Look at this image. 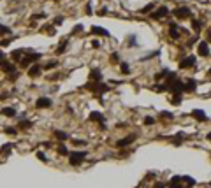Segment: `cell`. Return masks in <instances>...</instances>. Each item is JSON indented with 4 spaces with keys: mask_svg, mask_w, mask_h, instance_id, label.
<instances>
[{
    "mask_svg": "<svg viewBox=\"0 0 211 188\" xmlns=\"http://www.w3.org/2000/svg\"><path fill=\"white\" fill-rule=\"evenodd\" d=\"M86 88H90V91L97 93L98 97H100L102 93H106V91L111 90V86H109V84H106V83H102V81H98V83H93V81H91L90 84H86ZM100 98H102V97H100Z\"/></svg>",
    "mask_w": 211,
    "mask_h": 188,
    "instance_id": "1",
    "label": "cell"
},
{
    "mask_svg": "<svg viewBox=\"0 0 211 188\" xmlns=\"http://www.w3.org/2000/svg\"><path fill=\"white\" fill-rule=\"evenodd\" d=\"M172 14H174L176 18H180V20H185V18H190V16H192V11H190V7L180 6L172 11Z\"/></svg>",
    "mask_w": 211,
    "mask_h": 188,
    "instance_id": "2",
    "label": "cell"
},
{
    "mask_svg": "<svg viewBox=\"0 0 211 188\" xmlns=\"http://www.w3.org/2000/svg\"><path fill=\"white\" fill-rule=\"evenodd\" d=\"M88 157L86 151H74V153H69V158H70V164L72 165H77V164H81Z\"/></svg>",
    "mask_w": 211,
    "mask_h": 188,
    "instance_id": "3",
    "label": "cell"
},
{
    "mask_svg": "<svg viewBox=\"0 0 211 188\" xmlns=\"http://www.w3.org/2000/svg\"><path fill=\"white\" fill-rule=\"evenodd\" d=\"M167 14H169V7L167 6H160L155 13H151V20L158 21V20H162V18H165Z\"/></svg>",
    "mask_w": 211,
    "mask_h": 188,
    "instance_id": "4",
    "label": "cell"
},
{
    "mask_svg": "<svg viewBox=\"0 0 211 188\" xmlns=\"http://www.w3.org/2000/svg\"><path fill=\"white\" fill-rule=\"evenodd\" d=\"M197 62V58L194 55H190V56H185L181 62H180V69H190V67H194Z\"/></svg>",
    "mask_w": 211,
    "mask_h": 188,
    "instance_id": "5",
    "label": "cell"
},
{
    "mask_svg": "<svg viewBox=\"0 0 211 188\" xmlns=\"http://www.w3.org/2000/svg\"><path fill=\"white\" fill-rule=\"evenodd\" d=\"M197 53L201 56H209V42L199 41V44H197Z\"/></svg>",
    "mask_w": 211,
    "mask_h": 188,
    "instance_id": "6",
    "label": "cell"
},
{
    "mask_svg": "<svg viewBox=\"0 0 211 188\" xmlns=\"http://www.w3.org/2000/svg\"><path fill=\"white\" fill-rule=\"evenodd\" d=\"M51 98H48V97H39L37 100H35V107L37 109H46V107H51Z\"/></svg>",
    "mask_w": 211,
    "mask_h": 188,
    "instance_id": "7",
    "label": "cell"
},
{
    "mask_svg": "<svg viewBox=\"0 0 211 188\" xmlns=\"http://www.w3.org/2000/svg\"><path fill=\"white\" fill-rule=\"evenodd\" d=\"M0 69L4 70L6 74H9V76H11V74H16V65H14L13 62H7V60H4V62H2Z\"/></svg>",
    "mask_w": 211,
    "mask_h": 188,
    "instance_id": "8",
    "label": "cell"
},
{
    "mask_svg": "<svg viewBox=\"0 0 211 188\" xmlns=\"http://www.w3.org/2000/svg\"><path fill=\"white\" fill-rule=\"evenodd\" d=\"M192 118H195L197 121H208V114H206V112L202 111V109H194V111H192Z\"/></svg>",
    "mask_w": 211,
    "mask_h": 188,
    "instance_id": "9",
    "label": "cell"
},
{
    "mask_svg": "<svg viewBox=\"0 0 211 188\" xmlns=\"http://www.w3.org/2000/svg\"><path fill=\"white\" fill-rule=\"evenodd\" d=\"M90 32L91 34H95V35H100V37H111L109 30H106V28H102V27H91Z\"/></svg>",
    "mask_w": 211,
    "mask_h": 188,
    "instance_id": "10",
    "label": "cell"
},
{
    "mask_svg": "<svg viewBox=\"0 0 211 188\" xmlns=\"http://www.w3.org/2000/svg\"><path fill=\"white\" fill-rule=\"evenodd\" d=\"M41 70H42L41 65H39V63H34V65L28 67V76L30 77H37L39 74H41Z\"/></svg>",
    "mask_w": 211,
    "mask_h": 188,
    "instance_id": "11",
    "label": "cell"
},
{
    "mask_svg": "<svg viewBox=\"0 0 211 188\" xmlns=\"http://www.w3.org/2000/svg\"><path fill=\"white\" fill-rule=\"evenodd\" d=\"M197 90V81L195 79H188L185 83V93H194Z\"/></svg>",
    "mask_w": 211,
    "mask_h": 188,
    "instance_id": "12",
    "label": "cell"
},
{
    "mask_svg": "<svg viewBox=\"0 0 211 188\" xmlns=\"http://www.w3.org/2000/svg\"><path fill=\"white\" fill-rule=\"evenodd\" d=\"M134 141H135V135H128V137L120 139L118 142H116V146H118V148H125V146H128V144H132Z\"/></svg>",
    "mask_w": 211,
    "mask_h": 188,
    "instance_id": "13",
    "label": "cell"
},
{
    "mask_svg": "<svg viewBox=\"0 0 211 188\" xmlns=\"http://www.w3.org/2000/svg\"><path fill=\"white\" fill-rule=\"evenodd\" d=\"M90 79L93 81V83L102 81V72H100V69H91L90 70Z\"/></svg>",
    "mask_w": 211,
    "mask_h": 188,
    "instance_id": "14",
    "label": "cell"
},
{
    "mask_svg": "<svg viewBox=\"0 0 211 188\" xmlns=\"http://www.w3.org/2000/svg\"><path fill=\"white\" fill-rule=\"evenodd\" d=\"M180 30H181L180 27H176L174 23H171V27H169V35H171L172 39H180Z\"/></svg>",
    "mask_w": 211,
    "mask_h": 188,
    "instance_id": "15",
    "label": "cell"
},
{
    "mask_svg": "<svg viewBox=\"0 0 211 188\" xmlns=\"http://www.w3.org/2000/svg\"><path fill=\"white\" fill-rule=\"evenodd\" d=\"M90 121H97V123L104 121V116H102V112H98V111L90 112Z\"/></svg>",
    "mask_w": 211,
    "mask_h": 188,
    "instance_id": "16",
    "label": "cell"
},
{
    "mask_svg": "<svg viewBox=\"0 0 211 188\" xmlns=\"http://www.w3.org/2000/svg\"><path fill=\"white\" fill-rule=\"evenodd\" d=\"M32 125H34V123H32L30 120H25V118H21V120H20V123H18V127H20L21 130H28V128H30Z\"/></svg>",
    "mask_w": 211,
    "mask_h": 188,
    "instance_id": "17",
    "label": "cell"
},
{
    "mask_svg": "<svg viewBox=\"0 0 211 188\" xmlns=\"http://www.w3.org/2000/svg\"><path fill=\"white\" fill-rule=\"evenodd\" d=\"M25 53H27V49H16V51H13V53H11V58H13V60H18V62H20V60H21V56L25 55Z\"/></svg>",
    "mask_w": 211,
    "mask_h": 188,
    "instance_id": "18",
    "label": "cell"
},
{
    "mask_svg": "<svg viewBox=\"0 0 211 188\" xmlns=\"http://www.w3.org/2000/svg\"><path fill=\"white\" fill-rule=\"evenodd\" d=\"M55 137L58 141H67V139H69V134L63 132V130H55Z\"/></svg>",
    "mask_w": 211,
    "mask_h": 188,
    "instance_id": "19",
    "label": "cell"
},
{
    "mask_svg": "<svg viewBox=\"0 0 211 188\" xmlns=\"http://www.w3.org/2000/svg\"><path fill=\"white\" fill-rule=\"evenodd\" d=\"M67 44H69V41H67V39H63V41L58 44V49H56V53H58V55H62L63 51L67 49Z\"/></svg>",
    "mask_w": 211,
    "mask_h": 188,
    "instance_id": "20",
    "label": "cell"
},
{
    "mask_svg": "<svg viewBox=\"0 0 211 188\" xmlns=\"http://www.w3.org/2000/svg\"><path fill=\"white\" fill-rule=\"evenodd\" d=\"M13 34V30L7 27V25H0V37H4V35H9Z\"/></svg>",
    "mask_w": 211,
    "mask_h": 188,
    "instance_id": "21",
    "label": "cell"
},
{
    "mask_svg": "<svg viewBox=\"0 0 211 188\" xmlns=\"http://www.w3.org/2000/svg\"><path fill=\"white\" fill-rule=\"evenodd\" d=\"M0 112H2L4 116H16V111H14L13 107H4Z\"/></svg>",
    "mask_w": 211,
    "mask_h": 188,
    "instance_id": "22",
    "label": "cell"
},
{
    "mask_svg": "<svg viewBox=\"0 0 211 188\" xmlns=\"http://www.w3.org/2000/svg\"><path fill=\"white\" fill-rule=\"evenodd\" d=\"M169 76V70H162V72H157V74H155V81H160V79H164V77H167Z\"/></svg>",
    "mask_w": 211,
    "mask_h": 188,
    "instance_id": "23",
    "label": "cell"
},
{
    "mask_svg": "<svg viewBox=\"0 0 211 188\" xmlns=\"http://www.w3.org/2000/svg\"><path fill=\"white\" fill-rule=\"evenodd\" d=\"M109 62H111V63H120V53H118V51L111 53V56H109Z\"/></svg>",
    "mask_w": 211,
    "mask_h": 188,
    "instance_id": "24",
    "label": "cell"
},
{
    "mask_svg": "<svg viewBox=\"0 0 211 188\" xmlns=\"http://www.w3.org/2000/svg\"><path fill=\"white\" fill-rule=\"evenodd\" d=\"M120 69H121L123 74H128V72H130V67H128V63L127 62H120Z\"/></svg>",
    "mask_w": 211,
    "mask_h": 188,
    "instance_id": "25",
    "label": "cell"
},
{
    "mask_svg": "<svg viewBox=\"0 0 211 188\" xmlns=\"http://www.w3.org/2000/svg\"><path fill=\"white\" fill-rule=\"evenodd\" d=\"M153 91H157V93H160V91H167V86H165V84H155Z\"/></svg>",
    "mask_w": 211,
    "mask_h": 188,
    "instance_id": "26",
    "label": "cell"
},
{
    "mask_svg": "<svg viewBox=\"0 0 211 188\" xmlns=\"http://www.w3.org/2000/svg\"><path fill=\"white\" fill-rule=\"evenodd\" d=\"M55 67H58V62H56V60H51V62H48L46 65H44V69H46V70L55 69Z\"/></svg>",
    "mask_w": 211,
    "mask_h": 188,
    "instance_id": "27",
    "label": "cell"
},
{
    "mask_svg": "<svg viewBox=\"0 0 211 188\" xmlns=\"http://www.w3.org/2000/svg\"><path fill=\"white\" fill-rule=\"evenodd\" d=\"M181 181H187L190 186H194V185H195V179H194V178H190V176H181Z\"/></svg>",
    "mask_w": 211,
    "mask_h": 188,
    "instance_id": "28",
    "label": "cell"
},
{
    "mask_svg": "<svg viewBox=\"0 0 211 188\" xmlns=\"http://www.w3.org/2000/svg\"><path fill=\"white\" fill-rule=\"evenodd\" d=\"M153 9H155V4H148L146 7H143V9H141V13H143V14H146V13H151Z\"/></svg>",
    "mask_w": 211,
    "mask_h": 188,
    "instance_id": "29",
    "label": "cell"
},
{
    "mask_svg": "<svg viewBox=\"0 0 211 188\" xmlns=\"http://www.w3.org/2000/svg\"><path fill=\"white\" fill-rule=\"evenodd\" d=\"M190 23H192V28H194L195 32H199V30H201V21H199V20H192Z\"/></svg>",
    "mask_w": 211,
    "mask_h": 188,
    "instance_id": "30",
    "label": "cell"
},
{
    "mask_svg": "<svg viewBox=\"0 0 211 188\" xmlns=\"http://www.w3.org/2000/svg\"><path fill=\"white\" fill-rule=\"evenodd\" d=\"M4 132H6L7 135H16V134H18V130H16L14 127H6V130H4Z\"/></svg>",
    "mask_w": 211,
    "mask_h": 188,
    "instance_id": "31",
    "label": "cell"
},
{
    "mask_svg": "<svg viewBox=\"0 0 211 188\" xmlns=\"http://www.w3.org/2000/svg\"><path fill=\"white\" fill-rule=\"evenodd\" d=\"M160 118H164V120H172V112H169V111H162L160 114H158Z\"/></svg>",
    "mask_w": 211,
    "mask_h": 188,
    "instance_id": "32",
    "label": "cell"
},
{
    "mask_svg": "<svg viewBox=\"0 0 211 188\" xmlns=\"http://www.w3.org/2000/svg\"><path fill=\"white\" fill-rule=\"evenodd\" d=\"M13 146L14 144H4V146H2V149H0V153H9V151H11V149H13Z\"/></svg>",
    "mask_w": 211,
    "mask_h": 188,
    "instance_id": "33",
    "label": "cell"
},
{
    "mask_svg": "<svg viewBox=\"0 0 211 188\" xmlns=\"http://www.w3.org/2000/svg\"><path fill=\"white\" fill-rule=\"evenodd\" d=\"M181 97H183V95H174V97H172V104L180 105V104H181Z\"/></svg>",
    "mask_w": 211,
    "mask_h": 188,
    "instance_id": "34",
    "label": "cell"
},
{
    "mask_svg": "<svg viewBox=\"0 0 211 188\" xmlns=\"http://www.w3.org/2000/svg\"><path fill=\"white\" fill-rule=\"evenodd\" d=\"M58 153L60 155H69V149L63 146V144H60V146H58Z\"/></svg>",
    "mask_w": 211,
    "mask_h": 188,
    "instance_id": "35",
    "label": "cell"
},
{
    "mask_svg": "<svg viewBox=\"0 0 211 188\" xmlns=\"http://www.w3.org/2000/svg\"><path fill=\"white\" fill-rule=\"evenodd\" d=\"M153 123H155V118H151V116L144 118V125H153Z\"/></svg>",
    "mask_w": 211,
    "mask_h": 188,
    "instance_id": "36",
    "label": "cell"
},
{
    "mask_svg": "<svg viewBox=\"0 0 211 188\" xmlns=\"http://www.w3.org/2000/svg\"><path fill=\"white\" fill-rule=\"evenodd\" d=\"M11 41H13V39H4V41H0V46H2V48H6V46L11 44Z\"/></svg>",
    "mask_w": 211,
    "mask_h": 188,
    "instance_id": "37",
    "label": "cell"
},
{
    "mask_svg": "<svg viewBox=\"0 0 211 188\" xmlns=\"http://www.w3.org/2000/svg\"><path fill=\"white\" fill-rule=\"evenodd\" d=\"M171 188H183L180 185V181H174V179H171Z\"/></svg>",
    "mask_w": 211,
    "mask_h": 188,
    "instance_id": "38",
    "label": "cell"
},
{
    "mask_svg": "<svg viewBox=\"0 0 211 188\" xmlns=\"http://www.w3.org/2000/svg\"><path fill=\"white\" fill-rule=\"evenodd\" d=\"M62 23H63V18H62V16H58V18H55V27H60Z\"/></svg>",
    "mask_w": 211,
    "mask_h": 188,
    "instance_id": "39",
    "label": "cell"
},
{
    "mask_svg": "<svg viewBox=\"0 0 211 188\" xmlns=\"http://www.w3.org/2000/svg\"><path fill=\"white\" fill-rule=\"evenodd\" d=\"M44 30L48 32V35H55V27H46Z\"/></svg>",
    "mask_w": 211,
    "mask_h": 188,
    "instance_id": "40",
    "label": "cell"
},
{
    "mask_svg": "<svg viewBox=\"0 0 211 188\" xmlns=\"http://www.w3.org/2000/svg\"><path fill=\"white\" fill-rule=\"evenodd\" d=\"M81 30H83V25H77V27H74L72 34H77V32H81Z\"/></svg>",
    "mask_w": 211,
    "mask_h": 188,
    "instance_id": "41",
    "label": "cell"
},
{
    "mask_svg": "<svg viewBox=\"0 0 211 188\" xmlns=\"http://www.w3.org/2000/svg\"><path fill=\"white\" fill-rule=\"evenodd\" d=\"M37 157H39V158H41L42 162H48V160H46V155L42 153V151H39V153H37Z\"/></svg>",
    "mask_w": 211,
    "mask_h": 188,
    "instance_id": "42",
    "label": "cell"
},
{
    "mask_svg": "<svg viewBox=\"0 0 211 188\" xmlns=\"http://www.w3.org/2000/svg\"><path fill=\"white\" fill-rule=\"evenodd\" d=\"M104 14H107V7H104V9L98 11V16H104Z\"/></svg>",
    "mask_w": 211,
    "mask_h": 188,
    "instance_id": "43",
    "label": "cell"
},
{
    "mask_svg": "<svg viewBox=\"0 0 211 188\" xmlns=\"http://www.w3.org/2000/svg\"><path fill=\"white\" fill-rule=\"evenodd\" d=\"M153 188H165V185H164V183H160V181H158V183H155V186Z\"/></svg>",
    "mask_w": 211,
    "mask_h": 188,
    "instance_id": "44",
    "label": "cell"
},
{
    "mask_svg": "<svg viewBox=\"0 0 211 188\" xmlns=\"http://www.w3.org/2000/svg\"><path fill=\"white\" fill-rule=\"evenodd\" d=\"M91 46H93V48H98V46H100V42H98V41H93V42H91Z\"/></svg>",
    "mask_w": 211,
    "mask_h": 188,
    "instance_id": "45",
    "label": "cell"
},
{
    "mask_svg": "<svg viewBox=\"0 0 211 188\" xmlns=\"http://www.w3.org/2000/svg\"><path fill=\"white\" fill-rule=\"evenodd\" d=\"M208 42H211V30H209V34H208Z\"/></svg>",
    "mask_w": 211,
    "mask_h": 188,
    "instance_id": "46",
    "label": "cell"
},
{
    "mask_svg": "<svg viewBox=\"0 0 211 188\" xmlns=\"http://www.w3.org/2000/svg\"><path fill=\"white\" fill-rule=\"evenodd\" d=\"M208 139H209V141H211V132H209V134H208Z\"/></svg>",
    "mask_w": 211,
    "mask_h": 188,
    "instance_id": "47",
    "label": "cell"
},
{
    "mask_svg": "<svg viewBox=\"0 0 211 188\" xmlns=\"http://www.w3.org/2000/svg\"><path fill=\"white\" fill-rule=\"evenodd\" d=\"M208 76H209V77H211V70H209V72H208Z\"/></svg>",
    "mask_w": 211,
    "mask_h": 188,
    "instance_id": "48",
    "label": "cell"
}]
</instances>
